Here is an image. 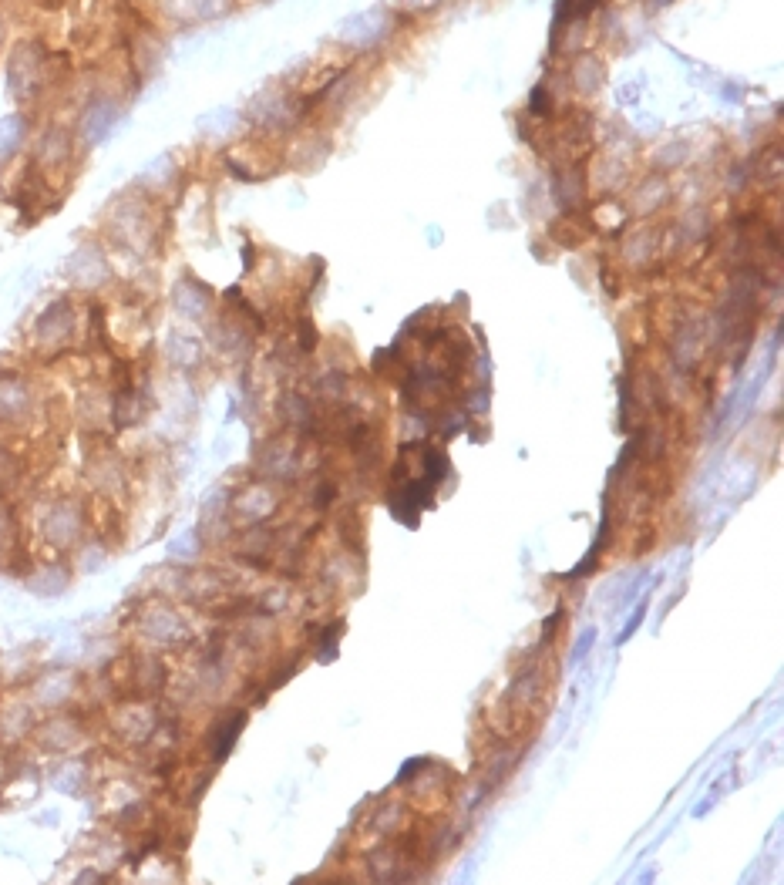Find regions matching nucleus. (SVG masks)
Segmentation results:
<instances>
[{
  "instance_id": "f257e3e1",
  "label": "nucleus",
  "mask_w": 784,
  "mask_h": 885,
  "mask_svg": "<svg viewBox=\"0 0 784 885\" xmlns=\"http://www.w3.org/2000/svg\"><path fill=\"white\" fill-rule=\"evenodd\" d=\"M4 91L17 108H38L58 88L61 54L38 34H21L4 51Z\"/></svg>"
},
{
  "instance_id": "f03ea898",
  "label": "nucleus",
  "mask_w": 784,
  "mask_h": 885,
  "mask_svg": "<svg viewBox=\"0 0 784 885\" xmlns=\"http://www.w3.org/2000/svg\"><path fill=\"white\" fill-rule=\"evenodd\" d=\"M162 206L159 199L145 196L142 189H125L105 209V246H115L118 253H128L135 260L159 253L162 243Z\"/></svg>"
},
{
  "instance_id": "7ed1b4c3",
  "label": "nucleus",
  "mask_w": 784,
  "mask_h": 885,
  "mask_svg": "<svg viewBox=\"0 0 784 885\" xmlns=\"http://www.w3.org/2000/svg\"><path fill=\"white\" fill-rule=\"evenodd\" d=\"M81 334V310L78 300L71 293H58L44 307L34 313V320L27 324V347L41 361H58L78 344Z\"/></svg>"
},
{
  "instance_id": "20e7f679",
  "label": "nucleus",
  "mask_w": 784,
  "mask_h": 885,
  "mask_svg": "<svg viewBox=\"0 0 784 885\" xmlns=\"http://www.w3.org/2000/svg\"><path fill=\"white\" fill-rule=\"evenodd\" d=\"M91 532V509L81 495H58L38 515V536L54 552H75Z\"/></svg>"
},
{
  "instance_id": "39448f33",
  "label": "nucleus",
  "mask_w": 784,
  "mask_h": 885,
  "mask_svg": "<svg viewBox=\"0 0 784 885\" xmlns=\"http://www.w3.org/2000/svg\"><path fill=\"white\" fill-rule=\"evenodd\" d=\"M78 152H81V145H78L75 128H71L68 122H61V118H44L41 125H34L27 165H31L34 172H41L44 179L58 182L64 172L75 169Z\"/></svg>"
},
{
  "instance_id": "423d86ee",
  "label": "nucleus",
  "mask_w": 784,
  "mask_h": 885,
  "mask_svg": "<svg viewBox=\"0 0 784 885\" xmlns=\"http://www.w3.org/2000/svg\"><path fill=\"white\" fill-rule=\"evenodd\" d=\"M125 98L115 88H91L88 98L81 101L78 118H75V135L81 149H98L108 138L118 132V125L125 122Z\"/></svg>"
},
{
  "instance_id": "0eeeda50",
  "label": "nucleus",
  "mask_w": 784,
  "mask_h": 885,
  "mask_svg": "<svg viewBox=\"0 0 784 885\" xmlns=\"http://www.w3.org/2000/svg\"><path fill=\"white\" fill-rule=\"evenodd\" d=\"M61 276L75 293L85 297H98L101 290H108L115 283V263L108 256V246L101 239H85L75 250L68 253V260L61 263Z\"/></svg>"
},
{
  "instance_id": "6e6552de",
  "label": "nucleus",
  "mask_w": 784,
  "mask_h": 885,
  "mask_svg": "<svg viewBox=\"0 0 784 885\" xmlns=\"http://www.w3.org/2000/svg\"><path fill=\"white\" fill-rule=\"evenodd\" d=\"M135 626L142 633L145 643H152L155 650H186L192 647L196 633L186 616L179 613V606H172L165 596H155L142 606V613L135 616Z\"/></svg>"
},
{
  "instance_id": "1a4fd4ad",
  "label": "nucleus",
  "mask_w": 784,
  "mask_h": 885,
  "mask_svg": "<svg viewBox=\"0 0 784 885\" xmlns=\"http://www.w3.org/2000/svg\"><path fill=\"white\" fill-rule=\"evenodd\" d=\"M41 414V394L21 367H0V431H24Z\"/></svg>"
},
{
  "instance_id": "9d476101",
  "label": "nucleus",
  "mask_w": 784,
  "mask_h": 885,
  "mask_svg": "<svg viewBox=\"0 0 784 885\" xmlns=\"http://www.w3.org/2000/svg\"><path fill=\"white\" fill-rule=\"evenodd\" d=\"M85 737H88L85 717L75 714L71 707H64V711H48V717H41L31 741L38 744L44 754L68 758V754H75L81 744H85Z\"/></svg>"
},
{
  "instance_id": "9b49d317",
  "label": "nucleus",
  "mask_w": 784,
  "mask_h": 885,
  "mask_svg": "<svg viewBox=\"0 0 784 885\" xmlns=\"http://www.w3.org/2000/svg\"><path fill=\"white\" fill-rule=\"evenodd\" d=\"M391 34H394V11H387V7H367V11L350 14L337 24V41L357 54L381 48Z\"/></svg>"
},
{
  "instance_id": "f8f14e48",
  "label": "nucleus",
  "mask_w": 784,
  "mask_h": 885,
  "mask_svg": "<svg viewBox=\"0 0 784 885\" xmlns=\"http://www.w3.org/2000/svg\"><path fill=\"white\" fill-rule=\"evenodd\" d=\"M159 721L162 711L152 704V697H128L112 711V731L125 748H149Z\"/></svg>"
},
{
  "instance_id": "ddd939ff",
  "label": "nucleus",
  "mask_w": 784,
  "mask_h": 885,
  "mask_svg": "<svg viewBox=\"0 0 784 885\" xmlns=\"http://www.w3.org/2000/svg\"><path fill=\"white\" fill-rule=\"evenodd\" d=\"M297 101H293V95L287 88L280 85H270V88H260L253 98H249L246 112L243 118L249 125H256L260 132H290L293 125H297Z\"/></svg>"
},
{
  "instance_id": "4468645a",
  "label": "nucleus",
  "mask_w": 784,
  "mask_h": 885,
  "mask_svg": "<svg viewBox=\"0 0 784 885\" xmlns=\"http://www.w3.org/2000/svg\"><path fill=\"white\" fill-rule=\"evenodd\" d=\"M78 694H81V677L75 670L48 667L27 680V697L34 700L38 711H64V707L75 704Z\"/></svg>"
},
{
  "instance_id": "2eb2a0df",
  "label": "nucleus",
  "mask_w": 784,
  "mask_h": 885,
  "mask_svg": "<svg viewBox=\"0 0 784 885\" xmlns=\"http://www.w3.org/2000/svg\"><path fill=\"white\" fill-rule=\"evenodd\" d=\"M38 707L27 697V690H7L0 697V744L4 748H21L24 741H31L34 727H38Z\"/></svg>"
},
{
  "instance_id": "dca6fc26",
  "label": "nucleus",
  "mask_w": 784,
  "mask_h": 885,
  "mask_svg": "<svg viewBox=\"0 0 784 885\" xmlns=\"http://www.w3.org/2000/svg\"><path fill=\"white\" fill-rule=\"evenodd\" d=\"M169 303L186 324H206L212 310H216V293H212L209 283H202L196 273H182L179 280L172 283Z\"/></svg>"
},
{
  "instance_id": "f3484780",
  "label": "nucleus",
  "mask_w": 784,
  "mask_h": 885,
  "mask_svg": "<svg viewBox=\"0 0 784 885\" xmlns=\"http://www.w3.org/2000/svg\"><path fill=\"white\" fill-rule=\"evenodd\" d=\"M276 505H280V495L270 482L243 485L239 492L229 495V515H236L246 525H263L276 512Z\"/></svg>"
},
{
  "instance_id": "a211bd4d",
  "label": "nucleus",
  "mask_w": 784,
  "mask_h": 885,
  "mask_svg": "<svg viewBox=\"0 0 784 885\" xmlns=\"http://www.w3.org/2000/svg\"><path fill=\"white\" fill-rule=\"evenodd\" d=\"M236 0H159V11L179 27H199L223 21Z\"/></svg>"
},
{
  "instance_id": "6ab92c4d",
  "label": "nucleus",
  "mask_w": 784,
  "mask_h": 885,
  "mask_svg": "<svg viewBox=\"0 0 784 885\" xmlns=\"http://www.w3.org/2000/svg\"><path fill=\"white\" fill-rule=\"evenodd\" d=\"M34 135V115L27 108H14V112L0 115V165L21 159L31 145Z\"/></svg>"
},
{
  "instance_id": "aec40b11",
  "label": "nucleus",
  "mask_w": 784,
  "mask_h": 885,
  "mask_svg": "<svg viewBox=\"0 0 784 885\" xmlns=\"http://www.w3.org/2000/svg\"><path fill=\"white\" fill-rule=\"evenodd\" d=\"M165 361H169L175 371L192 374L196 367L206 364V340H202L196 330L172 327L169 337H165Z\"/></svg>"
},
{
  "instance_id": "412c9836",
  "label": "nucleus",
  "mask_w": 784,
  "mask_h": 885,
  "mask_svg": "<svg viewBox=\"0 0 784 885\" xmlns=\"http://www.w3.org/2000/svg\"><path fill=\"white\" fill-rule=\"evenodd\" d=\"M71 569L64 562H34L24 573V589L38 599H61L71 589Z\"/></svg>"
},
{
  "instance_id": "4be33fe9",
  "label": "nucleus",
  "mask_w": 784,
  "mask_h": 885,
  "mask_svg": "<svg viewBox=\"0 0 784 885\" xmlns=\"http://www.w3.org/2000/svg\"><path fill=\"white\" fill-rule=\"evenodd\" d=\"M179 179H182L179 159H175L172 152H162V155H155V159L145 165L142 172H138L135 189H142L145 196H152V199H162L172 186H179Z\"/></svg>"
},
{
  "instance_id": "5701e85b",
  "label": "nucleus",
  "mask_w": 784,
  "mask_h": 885,
  "mask_svg": "<svg viewBox=\"0 0 784 885\" xmlns=\"http://www.w3.org/2000/svg\"><path fill=\"white\" fill-rule=\"evenodd\" d=\"M88 482L91 488H95L98 495H118L122 488L128 485V472H125V462L115 455V451H101V455H91L88 462Z\"/></svg>"
},
{
  "instance_id": "b1692460",
  "label": "nucleus",
  "mask_w": 784,
  "mask_h": 885,
  "mask_svg": "<svg viewBox=\"0 0 784 885\" xmlns=\"http://www.w3.org/2000/svg\"><path fill=\"white\" fill-rule=\"evenodd\" d=\"M243 727H246V711H229L209 727L206 741H209V761L212 764H223L229 758V751L236 748Z\"/></svg>"
},
{
  "instance_id": "393cba45",
  "label": "nucleus",
  "mask_w": 784,
  "mask_h": 885,
  "mask_svg": "<svg viewBox=\"0 0 784 885\" xmlns=\"http://www.w3.org/2000/svg\"><path fill=\"white\" fill-rule=\"evenodd\" d=\"M569 81L579 95H596L599 88L606 85V64L596 58V54H579L569 68Z\"/></svg>"
},
{
  "instance_id": "a878e982",
  "label": "nucleus",
  "mask_w": 784,
  "mask_h": 885,
  "mask_svg": "<svg viewBox=\"0 0 784 885\" xmlns=\"http://www.w3.org/2000/svg\"><path fill=\"white\" fill-rule=\"evenodd\" d=\"M88 781H91L88 764L81 758H71V754H68V758H61L58 771H51V788L64 791V795H81Z\"/></svg>"
},
{
  "instance_id": "bb28decb",
  "label": "nucleus",
  "mask_w": 784,
  "mask_h": 885,
  "mask_svg": "<svg viewBox=\"0 0 784 885\" xmlns=\"http://www.w3.org/2000/svg\"><path fill=\"white\" fill-rule=\"evenodd\" d=\"M239 122H243V115L233 112V108H212L196 125L202 138H229L239 128Z\"/></svg>"
},
{
  "instance_id": "cd10ccee",
  "label": "nucleus",
  "mask_w": 784,
  "mask_h": 885,
  "mask_svg": "<svg viewBox=\"0 0 784 885\" xmlns=\"http://www.w3.org/2000/svg\"><path fill=\"white\" fill-rule=\"evenodd\" d=\"M667 199H670L667 179H660V175H650V179H643L640 189H636L633 206H636V212H640V216H650V212H657Z\"/></svg>"
},
{
  "instance_id": "c85d7f7f",
  "label": "nucleus",
  "mask_w": 784,
  "mask_h": 885,
  "mask_svg": "<svg viewBox=\"0 0 784 885\" xmlns=\"http://www.w3.org/2000/svg\"><path fill=\"white\" fill-rule=\"evenodd\" d=\"M108 562V542L101 539H85L75 549V569L78 573H101Z\"/></svg>"
},
{
  "instance_id": "c756f323",
  "label": "nucleus",
  "mask_w": 784,
  "mask_h": 885,
  "mask_svg": "<svg viewBox=\"0 0 784 885\" xmlns=\"http://www.w3.org/2000/svg\"><path fill=\"white\" fill-rule=\"evenodd\" d=\"M653 246H657V233H653V229H636V233L626 239V260L630 263L653 260V256H657Z\"/></svg>"
},
{
  "instance_id": "7c9ffc66",
  "label": "nucleus",
  "mask_w": 784,
  "mask_h": 885,
  "mask_svg": "<svg viewBox=\"0 0 784 885\" xmlns=\"http://www.w3.org/2000/svg\"><path fill=\"white\" fill-rule=\"evenodd\" d=\"M202 552V536H199V529H189V532H182V536H175L172 542H169V559H175V562H192Z\"/></svg>"
},
{
  "instance_id": "2f4dec72",
  "label": "nucleus",
  "mask_w": 784,
  "mask_h": 885,
  "mask_svg": "<svg viewBox=\"0 0 784 885\" xmlns=\"http://www.w3.org/2000/svg\"><path fill=\"white\" fill-rule=\"evenodd\" d=\"M687 142L684 138H673V142H667L663 145V149L657 152V165L660 169H677V165H684L687 162Z\"/></svg>"
},
{
  "instance_id": "473e14b6",
  "label": "nucleus",
  "mask_w": 784,
  "mask_h": 885,
  "mask_svg": "<svg viewBox=\"0 0 784 885\" xmlns=\"http://www.w3.org/2000/svg\"><path fill=\"white\" fill-rule=\"evenodd\" d=\"M684 229L690 239H704L710 233V212L700 206V209H690L684 216Z\"/></svg>"
},
{
  "instance_id": "72a5a7b5",
  "label": "nucleus",
  "mask_w": 784,
  "mask_h": 885,
  "mask_svg": "<svg viewBox=\"0 0 784 885\" xmlns=\"http://www.w3.org/2000/svg\"><path fill=\"white\" fill-rule=\"evenodd\" d=\"M529 112L536 118H546L552 115V95H549V85H536L529 95Z\"/></svg>"
},
{
  "instance_id": "f704fd0d",
  "label": "nucleus",
  "mask_w": 784,
  "mask_h": 885,
  "mask_svg": "<svg viewBox=\"0 0 784 885\" xmlns=\"http://www.w3.org/2000/svg\"><path fill=\"white\" fill-rule=\"evenodd\" d=\"M11 41H14V17L4 4H0V58H4L7 48H11Z\"/></svg>"
},
{
  "instance_id": "c9c22d12",
  "label": "nucleus",
  "mask_w": 784,
  "mask_h": 885,
  "mask_svg": "<svg viewBox=\"0 0 784 885\" xmlns=\"http://www.w3.org/2000/svg\"><path fill=\"white\" fill-rule=\"evenodd\" d=\"M313 347H317V330H313L310 320H300V350L310 354Z\"/></svg>"
},
{
  "instance_id": "e433bc0d",
  "label": "nucleus",
  "mask_w": 784,
  "mask_h": 885,
  "mask_svg": "<svg viewBox=\"0 0 784 885\" xmlns=\"http://www.w3.org/2000/svg\"><path fill=\"white\" fill-rule=\"evenodd\" d=\"M334 495H337V488H334V485H330V482H320V485H317V495H313V505H317V509L324 512L327 505L334 502Z\"/></svg>"
},
{
  "instance_id": "4c0bfd02",
  "label": "nucleus",
  "mask_w": 784,
  "mask_h": 885,
  "mask_svg": "<svg viewBox=\"0 0 784 885\" xmlns=\"http://www.w3.org/2000/svg\"><path fill=\"white\" fill-rule=\"evenodd\" d=\"M398 4H401L408 14H428V11H435L441 0H398Z\"/></svg>"
},
{
  "instance_id": "58836bf2",
  "label": "nucleus",
  "mask_w": 784,
  "mask_h": 885,
  "mask_svg": "<svg viewBox=\"0 0 784 885\" xmlns=\"http://www.w3.org/2000/svg\"><path fill=\"white\" fill-rule=\"evenodd\" d=\"M643 616H647V603H640V606H636L633 620H630V623H626V626H623V633H620V643H626V640H630V636L636 633V626H640V620H643Z\"/></svg>"
},
{
  "instance_id": "ea45409f",
  "label": "nucleus",
  "mask_w": 784,
  "mask_h": 885,
  "mask_svg": "<svg viewBox=\"0 0 784 885\" xmlns=\"http://www.w3.org/2000/svg\"><path fill=\"white\" fill-rule=\"evenodd\" d=\"M593 640H596V630H586L583 636H579V643H576V650H573V660H586V653H589V647H593Z\"/></svg>"
},
{
  "instance_id": "a19ab883",
  "label": "nucleus",
  "mask_w": 784,
  "mask_h": 885,
  "mask_svg": "<svg viewBox=\"0 0 784 885\" xmlns=\"http://www.w3.org/2000/svg\"><path fill=\"white\" fill-rule=\"evenodd\" d=\"M14 758H11V748H4V744H0V785H4L7 781V774L14 771Z\"/></svg>"
},
{
  "instance_id": "79ce46f5",
  "label": "nucleus",
  "mask_w": 784,
  "mask_h": 885,
  "mask_svg": "<svg viewBox=\"0 0 784 885\" xmlns=\"http://www.w3.org/2000/svg\"><path fill=\"white\" fill-rule=\"evenodd\" d=\"M78 882H108V875H101L95 869H81L78 872Z\"/></svg>"
},
{
  "instance_id": "37998d69",
  "label": "nucleus",
  "mask_w": 784,
  "mask_h": 885,
  "mask_svg": "<svg viewBox=\"0 0 784 885\" xmlns=\"http://www.w3.org/2000/svg\"><path fill=\"white\" fill-rule=\"evenodd\" d=\"M253 263H256V250H253V243H243V270L249 273V270H253Z\"/></svg>"
},
{
  "instance_id": "c03bdc74",
  "label": "nucleus",
  "mask_w": 784,
  "mask_h": 885,
  "mask_svg": "<svg viewBox=\"0 0 784 885\" xmlns=\"http://www.w3.org/2000/svg\"><path fill=\"white\" fill-rule=\"evenodd\" d=\"M640 98V85H633V88H623L620 91V101H636Z\"/></svg>"
},
{
  "instance_id": "a18cd8bd",
  "label": "nucleus",
  "mask_w": 784,
  "mask_h": 885,
  "mask_svg": "<svg viewBox=\"0 0 784 885\" xmlns=\"http://www.w3.org/2000/svg\"><path fill=\"white\" fill-rule=\"evenodd\" d=\"M673 0H653V7H670Z\"/></svg>"
},
{
  "instance_id": "49530a36",
  "label": "nucleus",
  "mask_w": 784,
  "mask_h": 885,
  "mask_svg": "<svg viewBox=\"0 0 784 885\" xmlns=\"http://www.w3.org/2000/svg\"><path fill=\"white\" fill-rule=\"evenodd\" d=\"M0 445H4V431H0Z\"/></svg>"
}]
</instances>
